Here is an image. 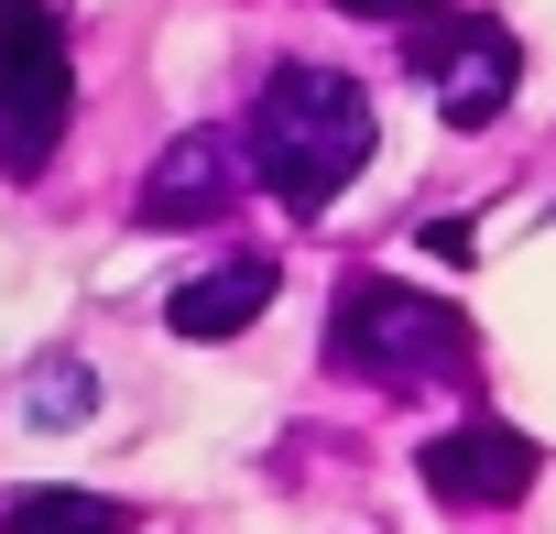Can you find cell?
Wrapping results in <instances>:
<instances>
[{
	"instance_id": "1",
	"label": "cell",
	"mask_w": 556,
	"mask_h": 534,
	"mask_svg": "<svg viewBox=\"0 0 556 534\" xmlns=\"http://www.w3.org/2000/svg\"><path fill=\"white\" fill-rule=\"evenodd\" d=\"M361 164H371V99H361V77H339V66H273V88L251 99V175L295 218H328V196H350Z\"/></svg>"
},
{
	"instance_id": "2",
	"label": "cell",
	"mask_w": 556,
	"mask_h": 534,
	"mask_svg": "<svg viewBox=\"0 0 556 534\" xmlns=\"http://www.w3.org/2000/svg\"><path fill=\"white\" fill-rule=\"evenodd\" d=\"M328 360L361 371V382H447V371H469V317L447 295L361 274L339 295V317H328Z\"/></svg>"
},
{
	"instance_id": "3",
	"label": "cell",
	"mask_w": 556,
	"mask_h": 534,
	"mask_svg": "<svg viewBox=\"0 0 556 534\" xmlns=\"http://www.w3.org/2000/svg\"><path fill=\"white\" fill-rule=\"evenodd\" d=\"M66 0H0V164L45 175L66 142Z\"/></svg>"
},
{
	"instance_id": "8",
	"label": "cell",
	"mask_w": 556,
	"mask_h": 534,
	"mask_svg": "<svg viewBox=\"0 0 556 534\" xmlns=\"http://www.w3.org/2000/svg\"><path fill=\"white\" fill-rule=\"evenodd\" d=\"M0 523L12 534H131V501H110V491H12Z\"/></svg>"
},
{
	"instance_id": "4",
	"label": "cell",
	"mask_w": 556,
	"mask_h": 534,
	"mask_svg": "<svg viewBox=\"0 0 556 534\" xmlns=\"http://www.w3.org/2000/svg\"><path fill=\"white\" fill-rule=\"evenodd\" d=\"M415 77H426V99H437L458 131H480V120H502V99H513V77H523V44H513L491 12H469V23H437V34L415 44Z\"/></svg>"
},
{
	"instance_id": "5",
	"label": "cell",
	"mask_w": 556,
	"mask_h": 534,
	"mask_svg": "<svg viewBox=\"0 0 556 534\" xmlns=\"http://www.w3.org/2000/svg\"><path fill=\"white\" fill-rule=\"evenodd\" d=\"M426 491L447 501V512H502V501H523L534 491V436L523 425H502V415H469V425H447V436H426Z\"/></svg>"
},
{
	"instance_id": "10",
	"label": "cell",
	"mask_w": 556,
	"mask_h": 534,
	"mask_svg": "<svg viewBox=\"0 0 556 534\" xmlns=\"http://www.w3.org/2000/svg\"><path fill=\"white\" fill-rule=\"evenodd\" d=\"M339 12H415V0H339Z\"/></svg>"
},
{
	"instance_id": "9",
	"label": "cell",
	"mask_w": 556,
	"mask_h": 534,
	"mask_svg": "<svg viewBox=\"0 0 556 534\" xmlns=\"http://www.w3.org/2000/svg\"><path fill=\"white\" fill-rule=\"evenodd\" d=\"M88 404H99V382H88L77 360H45V371H34V393H23V415H34V425H88Z\"/></svg>"
},
{
	"instance_id": "7",
	"label": "cell",
	"mask_w": 556,
	"mask_h": 534,
	"mask_svg": "<svg viewBox=\"0 0 556 534\" xmlns=\"http://www.w3.org/2000/svg\"><path fill=\"white\" fill-rule=\"evenodd\" d=\"M262 306H273V262H262V251H240V262H218V274L175 284L164 328H175V339H240Z\"/></svg>"
},
{
	"instance_id": "6",
	"label": "cell",
	"mask_w": 556,
	"mask_h": 534,
	"mask_svg": "<svg viewBox=\"0 0 556 534\" xmlns=\"http://www.w3.org/2000/svg\"><path fill=\"white\" fill-rule=\"evenodd\" d=\"M240 175H251V142H229V131H186L175 153H153V175H142V218H153V229H197V218H218V207L240 196Z\"/></svg>"
}]
</instances>
